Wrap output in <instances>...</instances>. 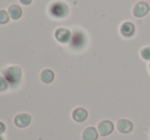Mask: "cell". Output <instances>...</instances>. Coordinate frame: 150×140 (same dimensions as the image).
<instances>
[{"mask_svg":"<svg viewBox=\"0 0 150 140\" xmlns=\"http://www.w3.org/2000/svg\"><path fill=\"white\" fill-rule=\"evenodd\" d=\"M5 80L10 84H16L22 77V70L18 67H9L4 72Z\"/></svg>","mask_w":150,"mask_h":140,"instance_id":"6da1fadb","label":"cell"},{"mask_svg":"<svg viewBox=\"0 0 150 140\" xmlns=\"http://www.w3.org/2000/svg\"><path fill=\"white\" fill-rule=\"evenodd\" d=\"M49 12L52 16L57 18H64L69 12V8H67V4L62 3V2H55L50 6Z\"/></svg>","mask_w":150,"mask_h":140,"instance_id":"7a4b0ae2","label":"cell"},{"mask_svg":"<svg viewBox=\"0 0 150 140\" xmlns=\"http://www.w3.org/2000/svg\"><path fill=\"white\" fill-rule=\"evenodd\" d=\"M149 11V5L144 1L138 2V3L135 5L134 9H133V14L136 18H142L145 16Z\"/></svg>","mask_w":150,"mask_h":140,"instance_id":"3957f363","label":"cell"},{"mask_svg":"<svg viewBox=\"0 0 150 140\" xmlns=\"http://www.w3.org/2000/svg\"><path fill=\"white\" fill-rule=\"evenodd\" d=\"M115 126L110 121H102V122L99 123L98 125V132L101 136H107L110 133H112Z\"/></svg>","mask_w":150,"mask_h":140,"instance_id":"277c9868","label":"cell"},{"mask_svg":"<svg viewBox=\"0 0 150 140\" xmlns=\"http://www.w3.org/2000/svg\"><path fill=\"white\" fill-rule=\"evenodd\" d=\"M32 121V118L28 114H20L14 118V124L20 128H25L29 126Z\"/></svg>","mask_w":150,"mask_h":140,"instance_id":"5b68a950","label":"cell"},{"mask_svg":"<svg viewBox=\"0 0 150 140\" xmlns=\"http://www.w3.org/2000/svg\"><path fill=\"white\" fill-rule=\"evenodd\" d=\"M117 130L120 131V133H124V134H127V133H130L131 131L133 130V123L130 122L129 120H125V119H122L117 122Z\"/></svg>","mask_w":150,"mask_h":140,"instance_id":"8992f818","label":"cell"},{"mask_svg":"<svg viewBox=\"0 0 150 140\" xmlns=\"http://www.w3.org/2000/svg\"><path fill=\"white\" fill-rule=\"evenodd\" d=\"M88 118V112L83 107H78L73 112V119L78 123L85 122Z\"/></svg>","mask_w":150,"mask_h":140,"instance_id":"52a82bcc","label":"cell"},{"mask_svg":"<svg viewBox=\"0 0 150 140\" xmlns=\"http://www.w3.org/2000/svg\"><path fill=\"white\" fill-rule=\"evenodd\" d=\"M71 32L67 29H58L55 32V38L60 43H67L71 39Z\"/></svg>","mask_w":150,"mask_h":140,"instance_id":"ba28073f","label":"cell"},{"mask_svg":"<svg viewBox=\"0 0 150 140\" xmlns=\"http://www.w3.org/2000/svg\"><path fill=\"white\" fill-rule=\"evenodd\" d=\"M120 33L125 37H132L135 33V26L132 23L126 22L120 27Z\"/></svg>","mask_w":150,"mask_h":140,"instance_id":"9c48e42d","label":"cell"},{"mask_svg":"<svg viewBox=\"0 0 150 140\" xmlns=\"http://www.w3.org/2000/svg\"><path fill=\"white\" fill-rule=\"evenodd\" d=\"M98 135L99 132L94 127H89V128L84 130L82 137H83V140H97Z\"/></svg>","mask_w":150,"mask_h":140,"instance_id":"30bf717a","label":"cell"},{"mask_svg":"<svg viewBox=\"0 0 150 140\" xmlns=\"http://www.w3.org/2000/svg\"><path fill=\"white\" fill-rule=\"evenodd\" d=\"M40 78H41V80H42L43 83L49 84L53 81L54 74L51 70H44V71L41 73V75H40Z\"/></svg>","mask_w":150,"mask_h":140,"instance_id":"8fae6325","label":"cell"},{"mask_svg":"<svg viewBox=\"0 0 150 140\" xmlns=\"http://www.w3.org/2000/svg\"><path fill=\"white\" fill-rule=\"evenodd\" d=\"M8 14H9L10 18H13V20H18V18L22 16L23 11L21 9L20 6L18 5H11L8 9Z\"/></svg>","mask_w":150,"mask_h":140,"instance_id":"7c38bea8","label":"cell"},{"mask_svg":"<svg viewBox=\"0 0 150 140\" xmlns=\"http://www.w3.org/2000/svg\"><path fill=\"white\" fill-rule=\"evenodd\" d=\"M9 21V18H8V14L4 10H0V24L3 25L8 23Z\"/></svg>","mask_w":150,"mask_h":140,"instance_id":"4fadbf2b","label":"cell"},{"mask_svg":"<svg viewBox=\"0 0 150 140\" xmlns=\"http://www.w3.org/2000/svg\"><path fill=\"white\" fill-rule=\"evenodd\" d=\"M141 56L145 60H150V47H145L141 50Z\"/></svg>","mask_w":150,"mask_h":140,"instance_id":"5bb4252c","label":"cell"},{"mask_svg":"<svg viewBox=\"0 0 150 140\" xmlns=\"http://www.w3.org/2000/svg\"><path fill=\"white\" fill-rule=\"evenodd\" d=\"M7 88H8V82L3 77L0 76V92H3Z\"/></svg>","mask_w":150,"mask_h":140,"instance_id":"9a60e30c","label":"cell"},{"mask_svg":"<svg viewBox=\"0 0 150 140\" xmlns=\"http://www.w3.org/2000/svg\"><path fill=\"white\" fill-rule=\"evenodd\" d=\"M5 131V126H4V124L2 122H0V135L2 134V133Z\"/></svg>","mask_w":150,"mask_h":140,"instance_id":"2e32d148","label":"cell"},{"mask_svg":"<svg viewBox=\"0 0 150 140\" xmlns=\"http://www.w3.org/2000/svg\"><path fill=\"white\" fill-rule=\"evenodd\" d=\"M20 1H21V3L25 4V5H28V4H30L32 2V0H20Z\"/></svg>","mask_w":150,"mask_h":140,"instance_id":"e0dca14e","label":"cell"},{"mask_svg":"<svg viewBox=\"0 0 150 140\" xmlns=\"http://www.w3.org/2000/svg\"><path fill=\"white\" fill-rule=\"evenodd\" d=\"M0 140H3V138H2V136L0 135Z\"/></svg>","mask_w":150,"mask_h":140,"instance_id":"ac0fdd59","label":"cell"},{"mask_svg":"<svg viewBox=\"0 0 150 140\" xmlns=\"http://www.w3.org/2000/svg\"><path fill=\"white\" fill-rule=\"evenodd\" d=\"M149 70H150V63H149Z\"/></svg>","mask_w":150,"mask_h":140,"instance_id":"d6986e66","label":"cell"}]
</instances>
